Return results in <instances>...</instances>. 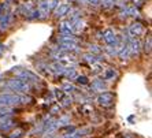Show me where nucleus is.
<instances>
[{
    "label": "nucleus",
    "mask_w": 152,
    "mask_h": 138,
    "mask_svg": "<svg viewBox=\"0 0 152 138\" xmlns=\"http://www.w3.org/2000/svg\"><path fill=\"white\" fill-rule=\"evenodd\" d=\"M7 86L14 90L17 93H21V94H26V93L30 90V85L29 82L23 81V79H19V78H12V79H8Z\"/></svg>",
    "instance_id": "1"
},
{
    "label": "nucleus",
    "mask_w": 152,
    "mask_h": 138,
    "mask_svg": "<svg viewBox=\"0 0 152 138\" xmlns=\"http://www.w3.org/2000/svg\"><path fill=\"white\" fill-rule=\"evenodd\" d=\"M21 104V96L14 93H0V108H8V107Z\"/></svg>",
    "instance_id": "2"
},
{
    "label": "nucleus",
    "mask_w": 152,
    "mask_h": 138,
    "mask_svg": "<svg viewBox=\"0 0 152 138\" xmlns=\"http://www.w3.org/2000/svg\"><path fill=\"white\" fill-rule=\"evenodd\" d=\"M102 38L106 41V44L108 46H119V38H118L117 36H115V33L113 32V30H104V32L102 33Z\"/></svg>",
    "instance_id": "3"
},
{
    "label": "nucleus",
    "mask_w": 152,
    "mask_h": 138,
    "mask_svg": "<svg viewBox=\"0 0 152 138\" xmlns=\"http://www.w3.org/2000/svg\"><path fill=\"white\" fill-rule=\"evenodd\" d=\"M40 12V17L41 18H47L50 15L51 10V0H40L39 1V7H37Z\"/></svg>",
    "instance_id": "4"
},
{
    "label": "nucleus",
    "mask_w": 152,
    "mask_h": 138,
    "mask_svg": "<svg viewBox=\"0 0 152 138\" xmlns=\"http://www.w3.org/2000/svg\"><path fill=\"white\" fill-rule=\"evenodd\" d=\"M113 101H114V96L110 92H103L97 97V103L102 107H111L113 105Z\"/></svg>",
    "instance_id": "5"
},
{
    "label": "nucleus",
    "mask_w": 152,
    "mask_h": 138,
    "mask_svg": "<svg viewBox=\"0 0 152 138\" xmlns=\"http://www.w3.org/2000/svg\"><path fill=\"white\" fill-rule=\"evenodd\" d=\"M18 70H19V68H18ZM17 74H18L19 79H23V81H26V82H37L39 81V78L29 70H19V71H17Z\"/></svg>",
    "instance_id": "6"
},
{
    "label": "nucleus",
    "mask_w": 152,
    "mask_h": 138,
    "mask_svg": "<svg viewBox=\"0 0 152 138\" xmlns=\"http://www.w3.org/2000/svg\"><path fill=\"white\" fill-rule=\"evenodd\" d=\"M144 33V26L140 23V22H134V23H132L130 26H129V34L132 36V37H140V36Z\"/></svg>",
    "instance_id": "7"
},
{
    "label": "nucleus",
    "mask_w": 152,
    "mask_h": 138,
    "mask_svg": "<svg viewBox=\"0 0 152 138\" xmlns=\"http://www.w3.org/2000/svg\"><path fill=\"white\" fill-rule=\"evenodd\" d=\"M10 22H11V12L6 11V12H3L1 17H0V30L7 29L8 25H10Z\"/></svg>",
    "instance_id": "8"
},
{
    "label": "nucleus",
    "mask_w": 152,
    "mask_h": 138,
    "mask_svg": "<svg viewBox=\"0 0 152 138\" xmlns=\"http://www.w3.org/2000/svg\"><path fill=\"white\" fill-rule=\"evenodd\" d=\"M71 10V7L69 4H58L56 8H55V15L58 18L59 17H64V15L69 14V11Z\"/></svg>",
    "instance_id": "9"
},
{
    "label": "nucleus",
    "mask_w": 152,
    "mask_h": 138,
    "mask_svg": "<svg viewBox=\"0 0 152 138\" xmlns=\"http://www.w3.org/2000/svg\"><path fill=\"white\" fill-rule=\"evenodd\" d=\"M59 32H60V34H67V36H70V34H73V28H71V22L69 21H64V22H62L59 25Z\"/></svg>",
    "instance_id": "10"
},
{
    "label": "nucleus",
    "mask_w": 152,
    "mask_h": 138,
    "mask_svg": "<svg viewBox=\"0 0 152 138\" xmlns=\"http://www.w3.org/2000/svg\"><path fill=\"white\" fill-rule=\"evenodd\" d=\"M91 90L92 92H97V93H103L106 92V84L100 79H96V81L92 82V85H91Z\"/></svg>",
    "instance_id": "11"
},
{
    "label": "nucleus",
    "mask_w": 152,
    "mask_h": 138,
    "mask_svg": "<svg viewBox=\"0 0 152 138\" xmlns=\"http://www.w3.org/2000/svg\"><path fill=\"white\" fill-rule=\"evenodd\" d=\"M11 116H12V110H11V107H8V108H0V123L11 119Z\"/></svg>",
    "instance_id": "12"
},
{
    "label": "nucleus",
    "mask_w": 152,
    "mask_h": 138,
    "mask_svg": "<svg viewBox=\"0 0 152 138\" xmlns=\"http://www.w3.org/2000/svg\"><path fill=\"white\" fill-rule=\"evenodd\" d=\"M14 127H15V122L11 121V119L0 123V131H1V133H8L11 129H14Z\"/></svg>",
    "instance_id": "13"
},
{
    "label": "nucleus",
    "mask_w": 152,
    "mask_h": 138,
    "mask_svg": "<svg viewBox=\"0 0 152 138\" xmlns=\"http://www.w3.org/2000/svg\"><path fill=\"white\" fill-rule=\"evenodd\" d=\"M63 75L67 78V79H70V81H73V79H75V78L78 77V75H77V70H75L74 67H64Z\"/></svg>",
    "instance_id": "14"
},
{
    "label": "nucleus",
    "mask_w": 152,
    "mask_h": 138,
    "mask_svg": "<svg viewBox=\"0 0 152 138\" xmlns=\"http://www.w3.org/2000/svg\"><path fill=\"white\" fill-rule=\"evenodd\" d=\"M82 57H84V60H85V62H88V63H89V64H92V66H93V64H96V63H99V62L102 60V59H100L99 56L93 55L92 52H91V53H85V55H84Z\"/></svg>",
    "instance_id": "15"
},
{
    "label": "nucleus",
    "mask_w": 152,
    "mask_h": 138,
    "mask_svg": "<svg viewBox=\"0 0 152 138\" xmlns=\"http://www.w3.org/2000/svg\"><path fill=\"white\" fill-rule=\"evenodd\" d=\"M118 56H119L121 59H124V60L125 59H129V57L132 56L130 52H129V48H127L125 44L119 46V49H118Z\"/></svg>",
    "instance_id": "16"
},
{
    "label": "nucleus",
    "mask_w": 152,
    "mask_h": 138,
    "mask_svg": "<svg viewBox=\"0 0 152 138\" xmlns=\"http://www.w3.org/2000/svg\"><path fill=\"white\" fill-rule=\"evenodd\" d=\"M34 10V1H28V3L25 4H22V7H21V11H22V14L25 15H29L32 11Z\"/></svg>",
    "instance_id": "17"
},
{
    "label": "nucleus",
    "mask_w": 152,
    "mask_h": 138,
    "mask_svg": "<svg viewBox=\"0 0 152 138\" xmlns=\"http://www.w3.org/2000/svg\"><path fill=\"white\" fill-rule=\"evenodd\" d=\"M50 70L52 71L53 74H56V75H58V74H60V75H62V74H63L64 67H63V66H62L60 63H53L52 66L50 67Z\"/></svg>",
    "instance_id": "18"
},
{
    "label": "nucleus",
    "mask_w": 152,
    "mask_h": 138,
    "mask_svg": "<svg viewBox=\"0 0 152 138\" xmlns=\"http://www.w3.org/2000/svg\"><path fill=\"white\" fill-rule=\"evenodd\" d=\"M39 18H41V17H40L39 10H33L29 15H26V19H28V21H33V19H39Z\"/></svg>",
    "instance_id": "19"
},
{
    "label": "nucleus",
    "mask_w": 152,
    "mask_h": 138,
    "mask_svg": "<svg viewBox=\"0 0 152 138\" xmlns=\"http://www.w3.org/2000/svg\"><path fill=\"white\" fill-rule=\"evenodd\" d=\"M22 135H23V130L22 129H17L15 131H11L8 138H21Z\"/></svg>",
    "instance_id": "20"
},
{
    "label": "nucleus",
    "mask_w": 152,
    "mask_h": 138,
    "mask_svg": "<svg viewBox=\"0 0 152 138\" xmlns=\"http://www.w3.org/2000/svg\"><path fill=\"white\" fill-rule=\"evenodd\" d=\"M103 8H111L114 7V4L117 3V0H102Z\"/></svg>",
    "instance_id": "21"
},
{
    "label": "nucleus",
    "mask_w": 152,
    "mask_h": 138,
    "mask_svg": "<svg viewBox=\"0 0 152 138\" xmlns=\"http://www.w3.org/2000/svg\"><path fill=\"white\" fill-rule=\"evenodd\" d=\"M75 79H77V82L80 85H88V82H89L88 78L85 77V75H80V77H77Z\"/></svg>",
    "instance_id": "22"
},
{
    "label": "nucleus",
    "mask_w": 152,
    "mask_h": 138,
    "mask_svg": "<svg viewBox=\"0 0 152 138\" xmlns=\"http://www.w3.org/2000/svg\"><path fill=\"white\" fill-rule=\"evenodd\" d=\"M63 90L66 93H73V92H75V88L71 84H64L63 85Z\"/></svg>",
    "instance_id": "23"
},
{
    "label": "nucleus",
    "mask_w": 152,
    "mask_h": 138,
    "mask_svg": "<svg viewBox=\"0 0 152 138\" xmlns=\"http://www.w3.org/2000/svg\"><path fill=\"white\" fill-rule=\"evenodd\" d=\"M71 103H73V99H71V97H63V99H62V105L66 107V108L70 107Z\"/></svg>",
    "instance_id": "24"
},
{
    "label": "nucleus",
    "mask_w": 152,
    "mask_h": 138,
    "mask_svg": "<svg viewBox=\"0 0 152 138\" xmlns=\"http://www.w3.org/2000/svg\"><path fill=\"white\" fill-rule=\"evenodd\" d=\"M63 138H81V131H80V133H69V134H64Z\"/></svg>",
    "instance_id": "25"
},
{
    "label": "nucleus",
    "mask_w": 152,
    "mask_h": 138,
    "mask_svg": "<svg viewBox=\"0 0 152 138\" xmlns=\"http://www.w3.org/2000/svg\"><path fill=\"white\" fill-rule=\"evenodd\" d=\"M144 49L147 51V52H151V38H147V41H145V44H144Z\"/></svg>",
    "instance_id": "26"
},
{
    "label": "nucleus",
    "mask_w": 152,
    "mask_h": 138,
    "mask_svg": "<svg viewBox=\"0 0 152 138\" xmlns=\"http://www.w3.org/2000/svg\"><path fill=\"white\" fill-rule=\"evenodd\" d=\"M91 52H93V55H95V53L96 55H99V53L102 52V49H100L97 45H91Z\"/></svg>",
    "instance_id": "27"
},
{
    "label": "nucleus",
    "mask_w": 152,
    "mask_h": 138,
    "mask_svg": "<svg viewBox=\"0 0 152 138\" xmlns=\"http://www.w3.org/2000/svg\"><path fill=\"white\" fill-rule=\"evenodd\" d=\"M114 75H115L114 70H108V71L106 73V75H104V79H110V78H113Z\"/></svg>",
    "instance_id": "28"
},
{
    "label": "nucleus",
    "mask_w": 152,
    "mask_h": 138,
    "mask_svg": "<svg viewBox=\"0 0 152 138\" xmlns=\"http://www.w3.org/2000/svg\"><path fill=\"white\" fill-rule=\"evenodd\" d=\"M55 96H56V99H59V100H62L64 97V94H63L62 90H55Z\"/></svg>",
    "instance_id": "29"
},
{
    "label": "nucleus",
    "mask_w": 152,
    "mask_h": 138,
    "mask_svg": "<svg viewBox=\"0 0 152 138\" xmlns=\"http://www.w3.org/2000/svg\"><path fill=\"white\" fill-rule=\"evenodd\" d=\"M88 3L91 6H99V4H102V0H88Z\"/></svg>",
    "instance_id": "30"
},
{
    "label": "nucleus",
    "mask_w": 152,
    "mask_h": 138,
    "mask_svg": "<svg viewBox=\"0 0 152 138\" xmlns=\"http://www.w3.org/2000/svg\"><path fill=\"white\" fill-rule=\"evenodd\" d=\"M75 129L73 127V126H64L63 129H62V131H74Z\"/></svg>",
    "instance_id": "31"
},
{
    "label": "nucleus",
    "mask_w": 152,
    "mask_h": 138,
    "mask_svg": "<svg viewBox=\"0 0 152 138\" xmlns=\"http://www.w3.org/2000/svg\"><path fill=\"white\" fill-rule=\"evenodd\" d=\"M6 8H7V6H4V4H1V6H0V17H1V14H3V11L6 10Z\"/></svg>",
    "instance_id": "32"
},
{
    "label": "nucleus",
    "mask_w": 152,
    "mask_h": 138,
    "mask_svg": "<svg viewBox=\"0 0 152 138\" xmlns=\"http://www.w3.org/2000/svg\"><path fill=\"white\" fill-rule=\"evenodd\" d=\"M134 121V116H129V122H133Z\"/></svg>",
    "instance_id": "33"
},
{
    "label": "nucleus",
    "mask_w": 152,
    "mask_h": 138,
    "mask_svg": "<svg viewBox=\"0 0 152 138\" xmlns=\"http://www.w3.org/2000/svg\"><path fill=\"white\" fill-rule=\"evenodd\" d=\"M81 3H88V0H80Z\"/></svg>",
    "instance_id": "34"
},
{
    "label": "nucleus",
    "mask_w": 152,
    "mask_h": 138,
    "mask_svg": "<svg viewBox=\"0 0 152 138\" xmlns=\"http://www.w3.org/2000/svg\"><path fill=\"white\" fill-rule=\"evenodd\" d=\"M70 1H74V0H70Z\"/></svg>",
    "instance_id": "35"
},
{
    "label": "nucleus",
    "mask_w": 152,
    "mask_h": 138,
    "mask_svg": "<svg viewBox=\"0 0 152 138\" xmlns=\"http://www.w3.org/2000/svg\"><path fill=\"white\" fill-rule=\"evenodd\" d=\"M50 138H53V137H50Z\"/></svg>",
    "instance_id": "36"
}]
</instances>
